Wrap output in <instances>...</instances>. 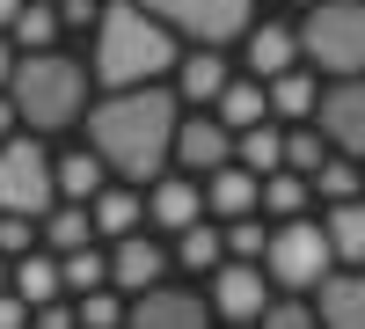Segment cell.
<instances>
[{"label":"cell","instance_id":"cell-1","mask_svg":"<svg viewBox=\"0 0 365 329\" xmlns=\"http://www.w3.org/2000/svg\"><path fill=\"white\" fill-rule=\"evenodd\" d=\"M88 117V154H96L117 183H154V176L168 168V146H175V88L161 81H139V88H110V96Z\"/></svg>","mask_w":365,"mask_h":329},{"label":"cell","instance_id":"cell-2","mask_svg":"<svg viewBox=\"0 0 365 329\" xmlns=\"http://www.w3.org/2000/svg\"><path fill=\"white\" fill-rule=\"evenodd\" d=\"M175 29L161 15H146L139 0H103V15H96V74L88 81H103V88H139V81H161L175 74Z\"/></svg>","mask_w":365,"mask_h":329},{"label":"cell","instance_id":"cell-3","mask_svg":"<svg viewBox=\"0 0 365 329\" xmlns=\"http://www.w3.org/2000/svg\"><path fill=\"white\" fill-rule=\"evenodd\" d=\"M8 103H15V125L66 132V125H81V110H88V66L66 59V51H15Z\"/></svg>","mask_w":365,"mask_h":329},{"label":"cell","instance_id":"cell-4","mask_svg":"<svg viewBox=\"0 0 365 329\" xmlns=\"http://www.w3.org/2000/svg\"><path fill=\"white\" fill-rule=\"evenodd\" d=\"M292 44L314 74H365V0H307Z\"/></svg>","mask_w":365,"mask_h":329},{"label":"cell","instance_id":"cell-5","mask_svg":"<svg viewBox=\"0 0 365 329\" xmlns=\"http://www.w3.org/2000/svg\"><path fill=\"white\" fill-rule=\"evenodd\" d=\"M256 263H263V278L278 285V293H307V285H314L336 256H329L322 220L299 213V220H278V227H270V242H263V256H256Z\"/></svg>","mask_w":365,"mask_h":329},{"label":"cell","instance_id":"cell-6","mask_svg":"<svg viewBox=\"0 0 365 329\" xmlns=\"http://www.w3.org/2000/svg\"><path fill=\"white\" fill-rule=\"evenodd\" d=\"M51 205H58V191H51V154L37 146V132H8V139H0V213L44 220Z\"/></svg>","mask_w":365,"mask_h":329},{"label":"cell","instance_id":"cell-7","mask_svg":"<svg viewBox=\"0 0 365 329\" xmlns=\"http://www.w3.org/2000/svg\"><path fill=\"white\" fill-rule=\"evenodd\" d=\"M146 15H161L175 37H190V44H234L241 29H249V15H256V0H139Z\"/></svg>","mask_w":365,"mask_h":329},{"label":"cell","instance_id":"cell-8","mask_svg":"<svg viewBox=\"0 0 365 329\" xmlns=\"http://www.w3.org/2000/svg\"><path fill=\"white\" fill-rule=\"evenodd\" d=\"M314 132L329 139V154L365 161V74H344L314 96Z\"/></svg>","mask_w":365,"mask_h":329},{"label":"cell","instance_id":"cell-9","mask_svg":"<svg viewBox=\"0 0 365 329\" xmlns=\"http://www.w3.org/2000/svg\"><path fill=\"white\" fill-rule=\"evenodd\" d=\"M270 300V278H263V263H241V256H220L212 263V315L234 322V329H249Z\"/></svg>","mask_w":365,"mask_h":329},{"label":"cell","instance_id":"cell-10","mask_svg":"<svg viewBox=\"0 0 365 329\" xmlns=\"http://www.w3.org/2000/svg\"><path fill=\"white\" fill-rule=\"evenodd\" d=\"M125 329H212V308L197 293H175V285H146L125 300Z\"/></svg>","mask_w":365,"mask_h":329},{"label":"cell","instance_id":"cell-11","mask_svg":"<svg viewBox=\"0 0 365 329\" xmlns=\"http://www.w3.org/2000/svg\"><path fill=\"white\" fill-rule=\"evenodd\" d=\"M168 161H182L190 176H212L220 161H234V132L220 125V117H175V146H168Z\"/></svg>","mask_w":365,"mask_h":329},{"label":"cell","instance_id":"cell-12","mask_svg":"<svg viewBox=\"0 0 365 329\" xmlns=\"http://www.w3.org/2000/svg\"><path fill=\"white\" fill-rule=\"evenodd\" d=\"M139 205H146V220L154 227H190L205 220V191H197V176H154V183H139Z\"/></svg>","mask_w":365,"mask_h":329},{"label":"cell","instance_id":"cell-13","mask_svg":"<svg viewBox=\"0 0 365 329\" xmlns=\"http://www.w3.org/2000/svg\"><path fill=\"white\" fill-rule=\"evenodd\" d=\"M161 271H168V249H161V242H146L139 227L117 234V249H110V285H117V293H146V285H161Z\"/></svg>","mask_w":365,"mask_h":329},{"label":"cell","instance_id":"cell-14","mask_svg":"<svg viewBox=\"0 0 365 329\" xmlns=\"http://www.w3.org/2000/svg\"><path fill=\"white\" fill-rule=\"evenodd\" d=\"M322 300H314V322L322 329H365V263L351 271H322Z\"/></svg>","mask_w":365,"mask_h":329},{"label":"cell","instance_id":"cell-15","mask_svg":"<svg viewBox=\"0 0 365 329\" xmlns=\"http://www.w3.org/2000/svg\"><path fill=\"white\" fill-rule=\"evenodd\" d=\"M256 183H263V176H249L241 161H220V168L197 183V191H205V220H241V213H256Z\"/></svg>","mask_w":365,"mask_h":329},{"label":"cell","instance_id":"cell-16","mask_svg":"<svg viewBox=\"0 0 365 329\" xmlns=\"http://www.w3.org/2000/svg\"><path fill=\"white\" fill-rule=\"evenodd\" d=\"M8 293L29 308H44V300H66V285H58V256L51 249H22L8 256Z\"/></svg>","mask_w":365,"mask_h":329},{"label":"cell","instance_id":"cell-17","mask_svg":"<svg viewBox=\"0 0 365 329\" xmlns=\"http://www.w3.org/2000/svg\"><path fill=\"white\" fill-rule=\"evenodd\" d=\"M220 88H227V59L212 51V44H197L190 59H175V103L212 110V103H220Z\"/></svg>","mask_w":365,"mask_h":329},{"label":"cell","instance_id":"cell-18","mask_svg":"<svg viewBox=\"0 0 365 329\" xmlns=\"http://www.w3.org/2000/svg\"><path fill=\"white\" fill-rule=\"evenodd\" d=\"M314 96H322V81H314L307 66H285V74H270V81H263V110L278 117V125L314 117Z\"/></svg>","mask_w":365,"mask_h":329},{"label":"cell","instance_id":"cell-19","mask_svg":"<svg viewBox=\"0 0 365 329\" xmlns=\"http://www.w3.org/2000/svg\"><path fill=\"white\" fill-rule=\"evenodd\" d=\"M241 44H249V74H256V81L299 66V44H292V29H285V22H256V29H241Z\"/></svg>","mask_w":365,"mask_h":329},{"label":"cell","instance_id":"cell-20","mask_svg":"<svg viewBox=\"0 0 365 329\" xmlns=\"http://www.w3.org/2000/svg\"><path fill=\"white\" fill-rule=\"evenodd\" d=\"M212 117H220L227 132H249V125H263V81L256 74H227V88H220V103H212Z\"/></svg>","mask_w":365,"mask_h":329},{"label":"cell","instance_id":"cell-21","mask_svg":"<svg viewBox=\"0 0 365 329\" xmlns=\"http://www.w3.org/2000/svg\"><path fill=\"white\" fill-rule=\"evenodd\" d=\"M88 220H96V234H110V242H117V234H132V227L146 220V205H139L132 183H103L96 198H88Z\"/></svg>","mask_w":365,"mask_h":329},{"label":"cell","instance_id":"cell-22","mask_svg":"<svg viewBox=\"0 0 365 329\" xmlns=\"http://www.w3.org/2000/svg\"><path fill=\"white\" fill-rule=\"evenodd\" d=\"M322 234H329V256H344V263H365V191L329 205Z\"/></svg>","mask_w":365,"mask_h":329},{"label":"cell","instance_id":"cell-23","mask_svg":"<svg viewBox=\"0 0 365 329\" xmlns=\"http://www.w3.org/2000/svg\"><path fill=\"white\" fill-rule=\"evenodd\" d=\"M37 242H44L51 256H66V249H88V242H96V220H88V205H66V198H58L51 213L37 220Z\"/></svg>","mask_w":365,"mask_h":329},{"label":"cell","instance_id":"cell-24","mask_svg":"<svg viewBox=\"0 0 365 329\" xmlns=\"http://www.w3.org/2000/svg\"><path fill=\"white\" fill-rule=\"evenodd\" d=\"M234 161L249 168V176H270V168H285V125H278V117H263V125L234 132Z\"/></svg>","mask_w":365,"mask_h":329},{"label":"cell","instance_id":"cell-25","mask_svg":"<svg viewBox=\"0 0 365 329\" xmlns=\"http://www.w3.org/2000/svg\"><path fill=\"white\" fill-rule=\"evenodd\" d=\"M103 183H110V168L88 154V146H81V154H58V161H51V191L66 198V205H88Z\"/></svg>","mask_w":365,"mask_h":329},{"label":"cell","instance_id":"cell-26","mask_svg":"<svg viewBox=\"0 0 365 329\" xmlns=\"http://www.w3.org/2000/svg\"><path fill=\"white\" fill-rule=\"evenodd\" d=\"M307 176H299V168H270L263 176V183H256V213H270V220H299V213H307Z\"/></svg>","mask_w":365,"mask_h":329},{"label":"cell","instance_id":"cell-27","mask_svg":"<svg viewBox=\"0 0 365 329\" xmlns=\"http://www.w3.org/2000/svg\"><path fill=\"white\" fill-rule=\"evenodd\" d=\"M51 37H58L51 0H22V8H15V22H8V44H15V51H51Z\"/></svg>","mask_w":365,"mask_h":329},{"label":"cell","instance_id":"cell-28","mask_svg":"<svg viewBox=\"0 0 365 329\" xmlns=\"http://www.w3.org/2000/svg\"><path fill=\"white\" fill-rule=\"evenodd\" d=\"M182 271H212V263H220L227 249H220V227L212 220H190V227H175V249H168Z\"/></svg>","mask_w":365,"mask_h":329},{"label":"cell","instance_id":"cell-29","mask_svg":"<svg viewBox=\"0 0 365 329\" xmlns=\"http://www.w3.org/2000/svg\"><path fill=\"white\" fill-rule=\"evenodd\" d=\"M58 285H66V293L110 285V249H96V242H88V249H66V256H58Z\"/></svg>","mask_w":365,"mask_h":329},{"label":"cell","instance_id":"cell-30","mask_svg":"<svg viewBox=\"0 0 365 329\" xmlns=\"http://www.w3.org/2000/svg\"><path fill=\"white\" fill-rule=\"evenodd\" d=\"M249 329H322V322H314V300H299V293H270Z\"/></svg>","mask_w":365,"mask_h":329},{"label":"cell","instance_id":"cell-31","mask_svg":"<svg viewBox=\"0 0 365 329\" xmlns=\"http://www.w3.org/2000/svg\"><path fill=\"white\" fill-rule=\"evenodd\" d=\"M329 161V139L307 125V117H299V125H285V168H299V176H314Z\"/></svg>","mask_w":365,"mask_h":329},{"label":"cell","instance_id":"cell-32","mask_svg":"<svg viewBox=\"0 0 365 329\" xmlns=\"http://www.w3.org/2000/svg\"><path fill=\"white\" fill-rule=\"evenodd\" d=\"M263 242H270L263 213H241V220H227V227H220V249H227V256H241V263H256V256H263Z\"/></svg>","mask_w":365,"mask_h":329},{"label":"cell","instance_id":"cell-33","mask_svg":"<svg viewBox=\"0 0 365 329\" xmlns=\"http://www.w3.org/2000/svg\"><path fill=\"white\" fill-rule=\"evenodd\" d=\"M73 329H125V300H117L110 285L81 293V300H73Z\"/></svg>","mask_w":365,"mask_h":329},{"label":"cell","instance_id":"cell-34","mask_svg":"<svg viewBox=\"0 0 365 329\" xmlns=\"http://www.w3.org/2000/svg\"><path fill=\"white\" fill-rule=\"evenodd\" d=\"M307 191H322L329 205H336V198H358V191H365V183H358V161H344V154H329V161H322V168L307 176Z\"/></svg>","mask_w":365,"mask_h":329},{"label":"cell","instance_id":"cell-35","mask_svg":"<svg viewBox=\"0 0 365 329\" xmlns=\"http://www.w3.org/2000/svg\"><path fill=\"white\" fill-rule=\"evenodd\" d=\"M22 249H37V220L29 213H0V256H22Z\"/></svg>","mask_w":365,"mask_h":329},{"label":"cell","instance_id":"cell-36","mask_svg":"<svg viewBox=\"0 0 365 329\" xmlns=\"http://www.w3.org/2000/svg\"><path fill=\"white\" fill-rule=\"evenodd\" d=\"M51 15H58V29H88L103 15V0H51Z\"/></svg>","mask_w":365,"mask_h":329},{"label":"cell","instance_id":"cell-37","mask_svg":"<svg viewBox=\"0 0 365 329\" xmlns=\"http://www.w3.org/2000/svg\"><path fill=\"white\" fill-rule=\"evenodd\" d=\"M29 329H73V308H66V300H44V308H29Z\"/></svg>","mask_w":365,"mask_h":329},{"label":"cell","instance_id":"cell-38","mask_svg":"<svg viewBox=\"0 0 365 329\" xmlns=\"http://www.w3.org/2000/svg\"><path fill=\"white\" fill-rule=\"evenodd\" d=\"M0 329H29V300H15L8 285H0Z\"/></svg>","mask_w":365,"mask_h":329},{"label":"cell","instance_id":"cell-39","mask_svg":"<svg viewBox=\"0 0 365 329\" xmlns=\"http://www.w3.org/2000/svg\"><path fill=\"white\" fill-rule=\"evenodd\" d=\"M8 74H15V44H8V29H0V88H8Z\"/></svg>","mask_w":365,"mask_h":329},{"label":"cell","instance_id":"cell-40","mask_svg":"<svg viewBox=\"0 0 365 329\" xmlns=\"http://www.w3.org/2000/svg\"><path fill=\"white\" fill-rule=\"evenodd\" d=\"M8 132H22V125H15V103H8V88H0V139H8Z\"/></svg>","mask_w":365,"mask_h":329},{"label":"cell","instance_id":"cell-41","mask_svg":"<svg viewBox=\"0 0 365 329\" xmlns=\"http://www.w3.org/2000/svg\"><path fill=\"white\" fill-rule=\"evenodd\" d=\"M15 8H22V0H0V29H8V22H15Z\"/></svg>","mask_w":365,"mask_h":329},{"label":"cell","instance_id":"cell-42","mask_svg":"<svg viewBox=\"0 0 365 329\" xmlns=\"http://www.w3.org/2000/svg\"><path fill=\"white\" fill-rule=\"evenodd\" d=\"M0 285H8V256H0Z\"/></svg>","mask_w":365,"mask_h":329},{"label":"cell","instance_id":"cell-43","mask_svg":"<svg viewBox=\"0 0 365 329\" xmlns=\"http://www.w3.org/2000/svg\"><path fill=\"white\" fill-rule=\"evenodd\" d=\"M299 8H307V0H299Z\"/></svg>","mask_w":365,"mask_h":329}]
</instances>
